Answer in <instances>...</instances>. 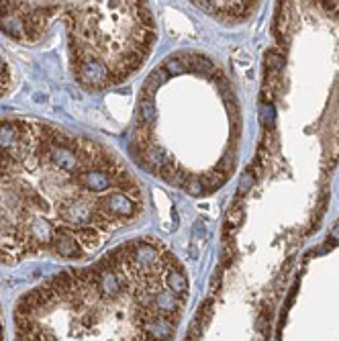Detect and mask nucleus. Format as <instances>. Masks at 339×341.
Returning <instances> with one entry per match:
<instances>
[{"instance_id":"nucleus-10","label":"nucleus","mask_w":339,"mask_h":341,"mask_svg":"<svg viewBox=\"0 0 339 341\" xmlns=\"http://www.w3.org/2000/svg\"><path fill=\"white\" fill-rule=\"evenodd\" d=\"M241 221H243V209L241 207H237V209H233L231 213H229V225H231V227L239 225Z\"/></svg>"},{"instance_id":"nucleus-6","label":"nucleus","mask_w":339,"mask_h":341,"mask_svg":"<svg viewBox=\"0 0 339 341\" xmlns=\"http://www.w3.org/2000/svg\"><path fill=\"white\" fill-rule=\"evenodd\" d=\"M6 88H8V65L4 58L0 56V96L6 92Z\"/></svg>"},{"instance_id":"nucleus-8","label":"nucleus","mask_w":339,"mask_h":341,"mask_svg":"<svg viewBox=\"0 0 339 341\" xmlns=\"http://www.w3.org/2000/svg\"><path fill=\"white\" fill-rule=\"evenodd\" d=\"M262 123H264V125H268V127L274 125V106L268 104V102L262 104Z\"/></svg>"},{"instance_id":"nucleus-7","label":"nucleus","mask_w":339,"mask_h":341,"mask_svg":"<svg viewBox=\"0 0 339 341\" xmlns=\"http://www.w3.org/2000/svg\"><path fill=\"white\" fill-rule=\"evenodd\" d=\"M266 63H268L270 70H280V67L284 65V58L280 56V53H276V51H270L266 56Z\"/></svg>"},{"instance_id":"nucleus-9","label":"nucleus","mask_w":339,"mask_h":341,"mask_svg":"<svg viewBox=\"0 0 339 341\" xmlns=\"http://www.w3.org/2000/svg\"><path fill=\"white\" fill-rule=\"evenodd\" d=\"M253 186V174L251 172H246L241 176V186H239V194H246L247 190H251Z\"/></svg>"},{"instance_id":"nucleus-4","label":"nucleus","mask_w":339,"mask_h":341,"mask_svg":"<svg viewBox=\"0 0 339 341\" xmlns=\"http://www.w3.org/2000/svg\"><path fill=\"white\" fill-rule=\"evenodd\" d=\"M186 67H188L186 58L180 56V58H172V60H168L166 65H164V70L168 72V76H174V74H182V72L186 70Z\"/></svg>"},{"instance_id":"nucleus-1","label":"nucleus","mask_w":339,"mask_h":341,"mask_svg":"<svg viewBox=\"0 0 339 341\" xmlns=\"http://www.w3.org/2000/svg\"><path fill=\"white\" fill-rule=\"evenodd\" d=\"M139 182L100 143L0 119V262L82 260L139 213Z\"/></svg>"},{"instance_id":"nucleus-3","label":"nucleus","mask_w":339,"mask_h":341,"mask_svg":"<svg viewBox=\"0 0 339 341\" xmlns=\"http://www.w3.org/2000/svg\"><path fill=\"white\" fill-rule=\"evenodd\" d=\"M139 125L143 127H152V123L155 119V106H154V96H143L139 100Z\"/></svg>"},{"instance_id":"nucleus-5","label":"nucleus","mask_w":339,"mask_h":341,"mask_svg":"<svg viewBox=\"0 0 339 341\" xmlns=\"http://www.w3.org/2000/svg\"><path fill=\"white\" fill-rule=\"evenodd\" d=\"M184 188H186V192L190 194V196H202V194L207 192V186H205V180H202V178H190V180H186Z\"/></svg>"},{"instance_id":"nucleus-2","label":"nucleus","mask_w":339,"mask_h":341,"mask_svg":"<svg viewBox=\"0 0 339 341\" xmlns=\"http://www.w3.org/2000/svg\"><path fill=\"white\" fill-rule=\"evenodd\" d=\"M166 282H168V290H172L174 294H184L186 288H188V282H186V276L182 274L180 266L176 268H170L166 270Z\"/></svg>"}]
</instances>
